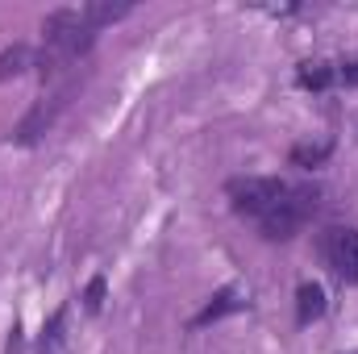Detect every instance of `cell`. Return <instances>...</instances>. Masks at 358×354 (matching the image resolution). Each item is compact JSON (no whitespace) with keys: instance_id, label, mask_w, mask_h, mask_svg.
I'll return each mask as SVG.
<instances>
[{"instance_id":"1","label":"cell","mask_w":358,"mask_h":354,"mask_svg":"<svg viewBox=\"0 0 358 354\" xmlns=\"http://www.w3.org/2000/svg\"><path fill=\"white\" fill-rule=\"evenodd\" d=\"M317 204H321V192L313 187V183H292L287 187V196L271 208L267 217L259 221V229H263V238L271 242H283V238H292L313 213H317Z\"/></svg>"},{"instance_id":"2","label":"cell","mask_w":358,"mask_h":354,"mask_svg":"<svg viewBox=\"0 0 358 354\" xmlns=\"http://www.w3.org/2000/svg\"><path fill=\"white\" fill-rule=\"evenodd\" d=\"M287 187L292 183H283V179L275 176H246V179H229V200H234V208L242 213V217H255V221H263L271 208L287 196Z\"/></svg>"},{"instance_id":"3","label":"cell","mask_w":358,"mask_h":354,"mask_svg":"<svg viewBox=\"0 0 358 354\" xmlns=\"http://www.w3.org/2000/svg\"><path fill=\"white\" fill-rule=\"evenodd\" d=\"M321 259L342 283H358V229H325Z\"/></svg>"},{"instance_id":"4","label":"cell","mask_w":358,"mask_h":354,"mask_svg":"<svg viewBox=\"0 0 358 354\" xmlns=\"http://www.w3.org/2000/svg\"><path fill=\"white\" fill-rule=\"evenodd\" d=\"M238 309H246V296H242V288H221L196 317H192V325L196 330H204V325H213V321H221L225 313H238Z\"/></svg>"},{"instance_id":"5","label":"cell","mask_w":358,"mask_h":354,"mask_svg":"<svg viewBox=\"0 0 358 354\" xmlns=\"http://www.w3.org/2000/svg\"><path fill=\"white\" fill-rule=\"evenodd\" d=\"M321 313H325V288L321 283H300L296 288V321L313 325Z\"/></svg>"},{"instance_id":"6","label":"cell","mask_w":358,"mask_h":354,"mask_svg":"<svg viewBox=\"0 0 358 354\" xmlns=\"http://www.w3.org/2000/svg\"><path fill=\"white\" fill-rule=\"evenodd\" d=\"M63 338H67V304L50 313V321H46V325H42V334H38V346H34V354H59Z\"/></svg>"},{"instance_id":"7","label":"cell","mask_w":358,"mask_h":354,"mask_svg":"<svg viewBox=\"0 0 358 354\" xmlns=\"http://www.w3.org/2000/svg\"><path fill=\"white\" fill-rule=\"evenodd\" d=\"M296 80H300V88H329L334 80H338V71L329 67V63H300V71H296Z\"/></svg>"},{"instance_id":"8","label":"cell","mask_w":358,"mask_h":354,"mask_svg":"<svg viewBox=\"0 0 358 354\" xmlns=\"http://www.w3.org/2000/svg\"><path fill=\"white\" fill-rule=\"evenodd\" d=\"M29 63H34V50H29V46H21V42H17V46H8V50L0 55V80H8V76H21Z\"/></svg>"},{"instance_id":"9","label":"cell","mask_w":358,"mask_h":354,"mask_svg":"<svg viewBox=\"0 0 358 354\" xmlns=\"http://www.w3.org/2000/svg\"><path fill=\"white\" fill-rule=\"evenodd\" d=\"M325 155H329V142H317V146H296V150H292V163H296V167H317Z\"/></svg>"},{"instance_id":"10","label":"cell","mask_w":358,"mask_h":354,"mask_svg":"<svg viewBox=\"0 0 358 354\" xmlns=\"http://www.w3.org/2000/svg\"><path fill=\"white\" fill-rule=\"evenodd\" d=\"M100 304H104V275H92L88 292H84V309L88 313H100Z\"/></svg>"},{"instance_id":"11","label":"cell","mask_w":358,"mask_h":354,"mask_svg":"<svg viewBox=\"0 0 358 354\" xmlns=\"http://www.w3.org/2000/svg\"><path fill=\"white\" fill-rule=\"evenodd\" d=\"M338 80L355 88V84H358V59H355V63H342V71H338Z\"/></svg>"},{"instance_id":"12","label":"cell","mask_w":358,"mask_h":354,"mask_svg":"<svg viewBox=\"0 0 358 354\" xmlns=\"http://www.w3.org/2000/svg\"><path fill=\"white\" fill-rule=\"evenodd\" d=\"M355 354H358V351H355Z\"/></svg>"}]
</instances>
